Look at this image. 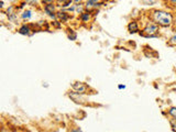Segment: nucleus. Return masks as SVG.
<instances>
[{"mask_svg": "<svg viewBox=\"0 0 176 132\" xmlns=\"http://www.w3.org/2000/svg\"><path fill=\"white\" fill-rule=\"evenodd\" d=\"M153 18L158 24H161V25H164V27H166V25H170L172 23V15L168 13V12H165V11H155L153 13Z\"/></svg>", "mask_w": 176, "mask_h": 132, "instance_id": "obj_1", "label": "nucleus"}, {"mask_svg": "<svg viewBox=\"0 0 176 132\" xmlns=\"http://www.w3.org/2000/svg\"><path fill=\"white\" fill-rule=\"evenodd\" d=\"M72 87H73L74 90H76V93L78 94H84L86 91V89H87V87H86V85H84L83 83H74L73 85H72Z\"/></svg>", "mask_w": 176, "mask_h": 132, "instance_id": "obj_2", "label": "nucleus"}, {"mask_svg": "<svg viewBox=\"0 0 176 132\" xmlns=\"http://www.w3.org/2000/svg\"><path fill=\"white\" fill-rule=\"evenodd\" d=\"M158 24L151 23V24H149V25H148L145 29H144V32H145L146 34H149L150 36H153V34H154V33L158 31Z\"/></svg>", "mask_w": 176, "mask_h": 132, "instance_id": "obj_3", "label": "nucleus"}, {"mask_svg": "<svg viewBox=\"0 0 176 132\" xmlns=\"http://www.w3.org/2000/svg\"><path fill=\"white\" fill-rule=\"evenodd\" d=\"M54 6H53V5H51V3H50V5H46L45 6V12L46 13H49L50 15H51L52 18H55V15H53V13H54Z\"/></svg>", "mask_w": 176, "mask_h": 132, "instance_id": "obj_4", "label": "nucleus"}, {"mask_svg": "<svg viewBox=\"0 0 176 132\" xmlns=\"http://www.w3.org/2000/svg\"><path fill=\"white\" fill-rule=\"evenodd\" d=\"M128 29L130 31L131 33H134V32H138L139 31V27H138L137 22H131L129 25H128Z\"/></svg>", "mask_w": 176, "mask_h": 132, "instance_id": "obj_5", "label": "nucleus"}, {"mask_svg": "<svg viewBox=\"0 0 176 132\" xmlns=\"http://www.w3.org/2000/svg\"><path fill=\"white\" fill-rule=\"evenodd\" d=\"M29 31H30V28L28 27V25H23V27L20 28L19 33L20 34H29Z\"/></svg>", "mask_w": 176, "mask_h": 132, "instance_id": "obj_6", "label": "nucleus"}, {"mask_svg": "<svg viewBox=\"0 0 176 132\" xmlns=\"http://www.w3.org/2000/svg\"><path fill=\"white\" fill-rule=\"evenodd\" d=\"M100 5V2L99 1H87L86 2V7L87 8H90V7H97Z\"/></svg>", "mask_w": 176, "mask_h": 132, "instance_id": "obj_7", "label": "nucleus"}, {"mask_svg": "<svg viewBox=\"0 0 176 132\" xmlns=\"http://www.w3.org/2000/svg\"><path fill=\"white\" fill-rule=\"evenodd\" d=\"M57 17L60 19H62V21H66L67 19H68V17L66 15V13H65V12H58Z\"/></svg>", "mask_w": 176, "mask_h": 132, "instance_id": "obj_8", "label": "nucleus"}, {"mask_svg": "<svg viewBox=\"0 0 176 132\" xmlns=\"http://www.w3.org/2000/svg\"><path fill=\"white\" fill-rule=\"evenodd\" d=\"M22 18L23 19H30L31 18V11H24L23 13H22Z\"/></svg>", "mask_w": 176, "mask_h": 132, "instance_id": "obj_9", "label": "nucleus"}, {"mask_svg": "<svg viewBox=\"0 0 176 132\" xmlns=\"http://www.w3.org/2000/svg\"><path fill=\"white\" fill-rule=\"evenodd\" d=\"M168 114L172 116V117L174 118V119H176V108L175 107H173V108H171L170 111H168Z\"/></svg>", "mask_w": 176, "mask_h": 132, "instance_id": "obj_10", "label": "nucleus"}, {"mask_svg": "<svg viewBox=\"0 0 176 132\" xmlns=\"http://www.w3.org/2000/svg\"><path fill=\"white\" fill-rule=\"evenodd\" d=\"M88 19H89V15H88V13H83L82 15V20L83 21H87Z\"/></svg>", "mask_w": 176, "mask_h": 132, "instance_id": "obj_11", "label": "nucleus"}, {"mask_svg": "<svg viewBox=\"0 0 176 132\" xmlns=\"http://www.w3.org/2000/svg\"><path fill=\"white\" fill-rule=\"evenodd\" d=\"M70 40H75L76 39V33L72 32V34H70Z\"/></svg>", "mask_w": 176, "mask_h": 132, "instance_id": "obj_12", "label": "nucleus"}, {"mask_svg": "<svg viewBox=\"0 0 176 132\" xmlns=\"http://www.w3.org/2000/svg\"><path fill=\"white\" fill-rule=\"evenodd\" d=\"M70 132H83V131L80 129H79V128H76V129H73Z\"/></svg>", "mask_w": 176, "mask_h": 132, "instance_id": "obj_13", "label": "nucleus"}, {"mask_svg": "<svg viewBox=\"0 0 176 132\" xmlns=\"http://www.w3.org/2000/svg\"><path fill=\"white\" fill-rule=\"evenodd\" d=\"M171 43H176V35H174L172 39H171Z\"/></svg>", "mask_w": 176, "mask_h": 132, "instance_id": "obj_14", "label": "nucleus"}, {"mask_svg": "<svg viewBox=\"0 0 176 132\" xmlns=\"http://www.w3.org/2000/svg\"><path fill=\"white\" fill-rule=\"evenodd\" d=\"M176 120V119H175ZM172 126H173L174 129H176V122H174V121H172Z\"/></svg>", "mask_w": 176, "mask_h": 132, "instance_id": "obj_15", "label": "nucleus"}, {"mask_svg": "<svg viewBox=\"0 0 176 132\" xmlns=\"http://www.w3.org/2000/svg\"><path fill=\"white\" fill-rule=\"evenodd\" d=\"M119 88H120V89H122V88H125V86H123V85H120V86H119Z\"/></svg>", "mask_w": 176, "mask_h": 132, "instance_id": "obj_16", "label": "nucleus"}, {"mask_svg": "<svg viewBox=\"0 0 176 132\" xmlns=\"http://www.w3.org/2000/svg\"><path fill=\"white\" fill-rule=\"evenodd\" d=\"M172 3H176V1H172Z\"/></svg>", "mask_w": 176, "mask_h": 132, "instance_id": "obj_17", "label": "nucleus"}]
</instances>
